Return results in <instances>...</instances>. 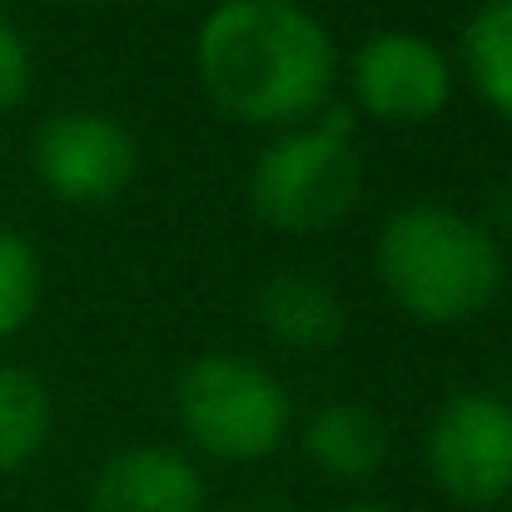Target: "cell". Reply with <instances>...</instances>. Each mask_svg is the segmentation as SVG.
Returning <instances> with one entry per match:
<instances>
[{
  "mask_svg": "<svg viewBox=\"0 0 512 512\" xmlns=\"http://www.w3.org/2000/svg\"><path fill=\"white\" fill-rule=\"evenodd\" d=\"M304 453L334 483H368L388 463V428L373 418V408L353 398H334L309 418Z\"/></svg>",
  "mask_w": 512,
  "mask_h": 512,
  "instance_id": "10",
  "label": "cell"
},
{
  "mask_svg": "<svg viewBox=\"0 0 512 512\" xmlns=\"http://www.w3.org/2000/svg\"><path fill=\"white\" fill-rule=\"evenodd\" d=\"M204 95L239 125H299L334 100L339 45L299 0H219L194 35Z\"/></svg>",
  "mask_w": 512,
  "mask_h": 512,
  "instance_id": "1",
  "label": "cell"
},
{
  "mask_svg": "<svg viewBox=\"0 0 512 512\" xmlns=\"http://www.w3.org/2000/svg\"><path fill=\"white\" fill-rule=\"evenodd\" d=\"M428 473L463 508H493L512 498V403L468 388L453 393L428 428Z\"/></svg>",
  "mask_w": 512,
  "mask_h": 512,
  "instance_id": "5",
  "label": "cell"
},
{
  "mask_svg": "<svg viewBox=\"0 0 512 512\" xmlns=\"http://www.w3.org/2000/svg\"><path fill=\"white\" fill-rule=\"evenodd\" d=\"M50 438V393L25 368H0V478L25 468Z\"/></svg>",
  "mask_w": 512,
  "mask_h": 512,
  "instance_id": "12",
  "label": "cell"
},
{
  "mask_svg": "<svg viewBox=\"0 0 512 512\" xmlns=\"http://www.w3.org/2000/svg\"><path fill=\"white\" fill-rule=\"evenodd\" d=\"M363 194V160L353 140L329 130H289L269 140L249 170V204L284 234H314L339 224Z\"/></svg>",
  "mask_w": 512,
  "mask_h": 512,
  "instance_id": "4",
  "label": "cell"
},
{
  "mask_svg": "<svg viewBox=\"0 0 512 512\" xmlns=\"http://www.w3.org/2000/svg\"><path fill=\"white\" fill-rule=\"evenodd\" d=\"M254 314H259L269 339L284 343V348H299V353L334 348L343 339V324H348L334 284L319 274H304V269H284V274L264 279Z\"/></svg>",
  "mask_w": 512,
  "mask_h": 512,
  "instance_id": "9",
  "label": "cell"
},
{
  "mask_svg": "<svg viewBox=\"0 0 512 512\" xmlns=\"http://www.w3.org/2000/svg\"><path fill=\"white\" fill-rule=\"evenodd\" d=\"M348 90L383 125H423L453 100V65L418 30H378L353 50Z\"/></svg>",
  "mask_w": 512,
  "mask_h": 512,
  "instance_id": "6",
  "label": "cell"
},
{
  "mask_svg": "<svg viewBox=\"0 0 512 512\" xmlns=\"http://www.w3.org/2000/svg\"><path fill=\"white\" fill-rule=\"evenodd\" d=\"M35 174L65 204H105L115 199L140 165L135 135L100 110H65L35 130Z\"/></svg>",
  "mask_w": 512,
  "mask_h": 512,
  "instance_id": "7",
  "label": "cell"
},
{
  "mask_svg": "<svg viewBox=\"0 0 512 512\" xmlns=\"http://www.w3.org/2000/svg\"><path fill=\"white\" fill-rule=\"evenodd\" d=\"M463 65L473 90L512 120V0H483L463 30Z\"/></svg>",
  "mask_w": 512,
  "mask_h": 512,
  "instance_id": "11",
  "label": "cell"
},
{
  "mask_svg": "<svg viewBox=\"0 0 512 512\" xmlns=\"http://www.w3.org/2000/svg\"><path fill=\"white\" fill-rule=\"evenodd\" d=\"M30 75H35V65H30L25 35H20L10 20H0V110H10V105L25 100Z\"/></svg>",
  "mask_w": 512,
  "mask_h": 512,
  "instance_id": "14",
  "label": "cell"
},
{
  "mask_svg": "<svg viewBox=\"0 0 512 512\" xmlns=\"http://www.w3.org/2000/svg\"><path fill=\"white\" fill-rule=\"evenodd\" d=\"M334 512H393V508H383V503H343Z\"/></svg>",
  "mask_w": 512,
  "mask_h": 512,
  "instance_id": "15",
  "label": "cell"
},
{
  "mask_svg": "<svg viewBox=\"0 0 512 512\" xmlns=\"http://www.w3.org/2000/svg\"><path fill=\"white\" fill-rule=\"evenodd\" d=\"M373 269L388 299L433 329L483 314L508 279L498 239L463 209L433 199L408 204L383 224Z\"/></svg>",
  "mask_w": 512,
  "mask_h": 512,
  "instance_id": "2",
  "label": "cell"
},
{
  "mask_svg": "<svg viewBox=\"0 0 512 512\" xmlns=\"http://www.w3.org/2000/svg\"><path fill=\"white\" fill-rule=\"evenodd\" d=\"M90 512H204V478L184 453L135 443L95 473Z\"/></svg>",
  "mask_w": 512,
  "mask_h": 512,
  "instance_id": "8",
  "label": "cell"
},
{
  "mask_svg": "<svg viewBox=\"0 0 512 512\" xmlns=\"http://www.w3.org/2000/svg\"><path fill=\"white\" fill-rule=\"evenodd\" d=\"M60 5H95V0H60Z\"/></svg>",
  "mask_w": 512,
  "mask_h": 512,
  "instance_id": "16",
  "label": "cell"
},
{
  "mask_svg": "<svg viewBox=\"0 0 512 512\" xmlns=\"http://www.w3.org/2000/svg\"><path fill=\"white\" fill-rule=\"evenodd\" d=\"M174 413L194 448L219 463L269 458L294 423L284 383L249 353H199L174 378Z\"/></svg>",
  "mask_w": 512,
  "mask_h": 512,
  "instance_id": "3",
  "label": "cell"
},
{
  "mask_svg": "<svg viewBox=\"0 0 512 512\" xmlns=\"http://www.w3.org/2000/svg\"><path fill=\"white\" fill-rule=\"evenodd\" d=\"M40 284H45V274H40L35 244L20 229L0 224V343L30 324V314L40 304Z\"/></svg>",
  "mask_w": 512,
  "mask_h": 512,
  "instance_id": "13",
  "label": "cell"
},
{
  "mask_svg": "<svg viewBox=\"0 0 512 512\" xmlns=\"http://www.w3.org/2000/svg\"><path fill=\"white\" fill-rule=\"evenodd\" d=\"M508 512H512V508H508Z\"/></svg>",
  "mask_w": 512,
  "mask_h": 512,
  "instance_id": "17",
  "label": "cell"
}]
</instances>
